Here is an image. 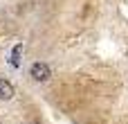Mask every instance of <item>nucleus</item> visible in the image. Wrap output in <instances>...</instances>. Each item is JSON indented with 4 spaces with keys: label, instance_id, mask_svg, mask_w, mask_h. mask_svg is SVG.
I'll use <instances>...</instances> for the list:
<instances>
[{
    "label": "nucleus",
    "instance_id": "nucleus-2",
    "mask_svg": "<svg viewBox=\"0 0 128 124\" xmlns=\"http://www.w3.org/2000/svg\"><path fill=\"white\" fill-rule=\"evenodd\" d=\"M14 97V86L7 79H0V102H9Z\"/></svg>",
    "mask_w": 128,
    "mask_h": 124
},
{
    "label": "nucleus",
    "instance_id": "nucleus-3",
    "mask_svg": "<svg viewBox=\"0 0 128 124\" xmlns=\"http://www.w3.org/2000/svg\"><path fill=\"white\" fill-rule=\"evenodd\" d=\"M20 50H22V45H16V47H14V54H11V66H18V56H20Z\"/></svg>",
    "mask_w": 128,
    "mask_h": 124
},
{
    "label": "nucleus",
    "instance_id": "nucleus-4",
    "mask_svg": "<svg viewBox=\"0 0 128 124\" xmlns=\"http://www.w3.org/2000/svg\"><path fill=\"white\" fill-rule=\"evenodd\" d=\"M29 124H40V122H29Z\"/></svg>",
    "mask_w": 128,
    "mask_h": 124
},
{
    "label": "nucleus",
    "instance_id": "nucleus-1",
    "mask_svg": "<svg viewBox=\"0 0 128 124\" xmlns=\"http://www.w3.org/2000/svg\"><path fill=\"white\" fill-rule=\"evenodd\" d=\"M29 77H32L34 81H47V79L52 77L50 66H47V63H43V61L32 63V68H29Z\"/></svg>",
    "mask_w": 128,
    "mask_h": 124
}]
</instances>
